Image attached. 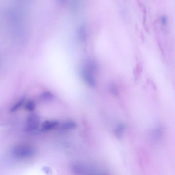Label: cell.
Wrapping results in <instances>:
<instances>
[{
  "label": "cell",
  "mask_w": 175,
  "mask_h": 175,
  "mask_svg": "<svg viewBox=\"0 0 175 175\" xmlns=\"http://www.w3.org/2000/svg\"><path fill=\"white\" fill-rule=\"evenodd\" d=\"M35 153L33 147L28 145H19L13 147L11 154L13 156L18 159H24L31 158Z\"/></svg>",
  "instance_id": "1"
},
{
  "label": "cell",
  "mask_w": 175,
  "mask_h": 175,
  "mask_svg": "<svg viewBox=\"0 0 175 175\" xmlns=\"http://www.w3.org/2000/svg\"><path fill=\"white\" fill-rule=\"evenodd\" d=\"M39 119L37 116L32 115L28 117L26 124V130L27 131H33L36 130L39 126Z\"/></svg>",
  "instance_id": "2"
},
{
  "label": "cell",
  "mask_w": 175,
  "mask_h": 175,
  "mask_svg": "<svg viewBox=\"0 0 175 175\" xmlns=\"http://www.w3.org/2000/svg\"><path fill=\"white\" fill-rule=\"evenodd\" d=\"M59 123L58 121L54 120L46 121L43 123L41 130L44 131H49L58 128Z\"/></svg>",
  "instance_id": "3"
},
{
  "label": "cell",
  "mask_w": 175,
  "mask_h": 175,
  "mask_svg": "<svg viewBox=\"0 0 175 175\" xmlns=\"http://www.w3.org/2000/svg\"><path fill=\"white\" fill-rule=\"evenodd\" d=\"M76 126V124L75 122L69 121L64 122L62 124H61V128L63 130H71L75 128Z\"/></svg>",
  "instance_id": "4"
}]
</instances>
